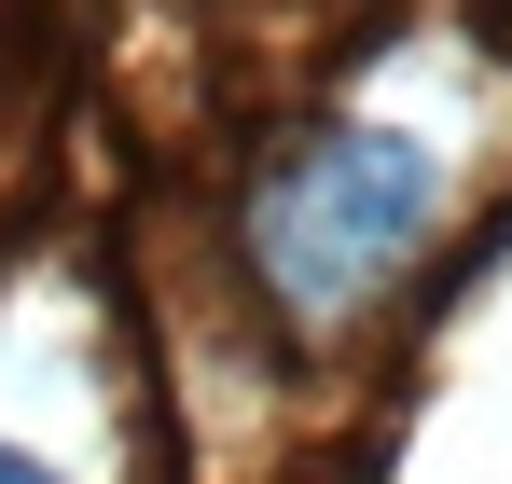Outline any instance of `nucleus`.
<instances>
[{"instance_id": "f257e3e1", "label": "nucleus", "mask_w": 512, "mask_h": 484, "mask_svg": "<svg viewBox=\"0 0 512 484\" xmlns=\"http://www.w3.org/2000/svg\"><path fill=\"white\" fill-rule=\"evenodd\" d=\"M429 236H443V153L402 139V125H333V139L277 153L263 194H250V222H236L250 291L291 332H346Z\"/></svg>"}, {"instance_id": "f03ea898", "label": "nucleus", "mask_w": 512, "mask_h": 484, "mask_svg": "<svg viewBox=\"0 0 512 484\" xmlns=\"http://www.w3.org/2000/svg\"><path fill=\"white\" fill-rule=\"evenodd\" d=\"M0 484H56V471H42V457H14V443H0Z\"/></svg>"}]
</instances>
